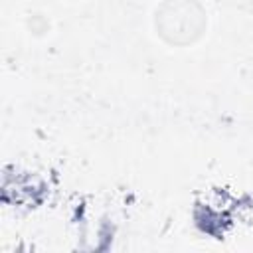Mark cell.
<instances>
[{
    "label": "cell",
    "mask_w": 253,
    "mask_h": 253,
    "mask_svg": "<svg viewBox=\"0 0 253 253\" xmlns=\"http://www.w3.org/2000/svg\"><path fill=\"white\" fill-rule=\"evenodd\" d=\"M204 10L196 0H164L156 10V30L172 45H188L202 36Z\"/></svg>",
    "instance_id": "obj_1"
}]
</instances>
